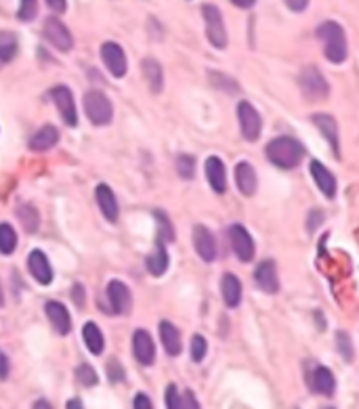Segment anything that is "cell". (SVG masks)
<instances>
[{
    "label": "cell",
    "instance_id": "cell-10",
    "mask_svg": "<svg viewBox=\"0 0 359 409\" xmlns=\"http://www.w3.org/2000/svg\"><path fill=\"white\" fill-rule=\"evenodd\" d=\"M51 97H53V103L57 105L63 122L67 126H78V115H76V105H74V95L67 86H55L51 90Z\"/></svg>",
    "mask_w": 359,
    "mask_h": 409
},
{
    "label": "cell",
    "instance_id": "cell-28",
    "mask_svg": "<svg viewBox=\"0 0 359 409\" xmlns=\"http://www.w3.org/2000/svg\"><path fill=\"white\" fill-rule=\"evenodd\" d=\"M17 55V38L11 32H0V67L11 63Z\"/></svg>",
    "mask_w": 359,
    "mask_h": 409
},
{
    "label": "cell",
    "instance_id": "cell-5",
    "mask_svg": "<svg viewBox=\"0 0 359 409\" xmlns=\"http://www.w3.org/2000/svg\"><path fill=\"white\" fill-rule=\"evenodd\" d=\"M237 120H239V130H242V136L246 141H257L261 136V128H263V120L259 115V111L248 103V101H239L237 103Z\"/></svg>",
    "mask_w": 359,
    "mask_h": 409
},
{
    "label": "cell",
    "instance_id": "cell-1",
    "mask_svg": "<svg viewBox=\"0 0 359 409\" xmlns=\"http://www.w3.org/2000/svg\"><path fill=\"white\" fill-rule=\"evenodd\" d=\"M265 154H267V160L276 164L278 168L292 170L303 162L305 147L296 139H292V136H278V139L267 143Z\"/></svg>",
    "mask_w": 359,
    "mask_h": 409
},
{
    "label": "cell",
    "instance_id": "cell-36",
    "mask_svg": "<svg viewBox=\"0 0 359 409\" xmlns=\"http://www.w3.org/2000/svg\"><path fill=\"white\" fill-rule=\"evenodd\" d=\"M76 378H78V382H80L82 386H95V384L99 382L97 371H95L90 365H86V363H82V365L76 367Z\"/></svg>",
    "mask_w": 359,
    "mask_h": 409
},
{
    "label": "cell",
    "instance_id": "cell-32",
    "mask_svg": "<svg viewBox=\"0 0 359 409\" xmlns=\"http://www.w3.org/2000/svg\"><path fill=\"white\" fill-rule=\"evenodd\" d=\"M156 220H158V237L156 239H160L164 243L173 241L175 239V227L170 225L168 216L164 212H156Z\"/></svg>",
    "mask_w": 359,
    "mask_h": 409
},
{
    "label": "cell",
    "instance_id": "cell-44",
    "mask_svg": "<svg viewBox=\"0 0 359 409\" xmlns=\"http://www.w3.org/2000/svg\"><path fill=\"white\" fill-rule=\"evenodd\" d=\"M286 5H288V9H292V11L301 13V11H305V9H307L309 0H286Z\"/></svg>",
    "mask_w": 359,
    "mask_h": 409
},
{
    "label": "cell",
    "instance_id": "cell-24",
    "mask_svg": "<svg viewBox=\"0 0 359 409\" xmlns=\"http://www.w3.org/2000/svg\"><path fill=\"white\" fill-rule=\"evenodd\" d=\"M313 124L321 130V134L330 141L334 154L338 156L340 145H338V124H336V120H334L330 113H315V115H313Z\"/></svg>",
    "mask_w": 359,
    "mask_h": 409
},
{
    "label": "cell",
    "instance_id": "cell-30",
    "mask_svg": "<svg viewBox=\"0 0 359 409\" xmlns=\"http://www.w3.org/2000/svg\"><path fill=\"white\" fill-rule=\"evenodd\" d=\"M17 248V233L9 223H0V254H13Z\"/></svg>",
    "mask_w": 359,
    "mask_h": 409
},
{
    "label": "cell",
    "instance_id": "cell-15",
    "mask_svg": "<svg viewBox=\"0 0 359 409\" xmlns=\"http://www.w3.org/2000/svg\"><path fill=\"white\" fill-rule=\"evenodd\" d=\"M45 311H47V317H49L51 326L57 330L59 336H67L72 332V317H70V311L65 309V305H61L57 300H51V303H47Z\"/></svg>",
    "mask_w": 359,
    "mask_h": 409
},
{
    "label": "cell",
    "instance_id": "cell-11",
    "mask_svg": "<svg viewBox=\"0 0 359 409\" xmlns=\"http://www.w3.org/2000/svg\"><path fill=\"white\" fill-rule=\"evenodd\" d=\"M107 298H109V305H111V313L127 315L131 311V305H133L131 290L122 282L113 280V282L107 284Z\"/></svg>",
    "mask_w": 359,
    "mask_h": 409
},
{
    "label": "cell",
    "instance_id": "cell-20",
    "mask_svg": "<svg viewBox=\"0 0 359 409\" xmlns=\"http://www.w3.org/2000/svg\"><path fill=\"white\" fill-rule=\"evenodd\" d=\"M221 294H223V300L229 309H235V307H239V303H242V284H239V280L233 275V273H225V275L221 278Z\"/></svg>",
    "mask_w": 359,
    "mask_h": 409
},
{
    "label": "cell",
    "instance_id": "cell-22",
    "mask_svg": "<svg viewBox=\"0 0 359 409\" xmlns=\"http://www.w3.org/2000/svg\"><path fill=\"white\" fill-rule=\"evenodd\" d=\"M311 388L317 392V394H324V396H332L334 394V388H336V380H334V374L324 367V365H317L313 369V376H311Z\"/></svg>",
    "mask_w": 359,
    "mask_h": 409
},
{
    "label": "cell",
    "instance_id": "cell-19",
    "mask_svg": "<svg viewBox=\"0 0 359 409\" xmlns=\"http://www.w3.org/2000/svg\"><path fill=\"white\" fill-rule=\"evenodd\" d=\"M204 170H206V179H208L212 191H214V193H225V191H227V173H225V164H223L216 156H212V158L206 160Z\"/></svg>",
    "mask_w": 359,
    "mask_h": 409
},
{
    "label": "cell",
    "instance_id": "cell-18",
    "mask_svg": "<svg viewBox=\"0 0 359 409\" xmlns=\"http://www.w3.org/2000/svg\"><path fill=\"white\" fill-rule=\"evenodd\" d=\"M309 170H311V177H313V181L317 183L319 191H321L328 200H332V198L336 195V179H334V175H332L324 164H319L317 160H313V162L309 164Z\"/></svg>",
    "mask_w": 359,
    "mask_h": 409
},
{
    "label": "cell",
    "instance_id": "cell-43",
    "mask_svg": "<svg viewBox=\"0 0 359 409\" xmlns=\"http://www.w3.org/2000/svg\"><path fill=\"white\" fill-rule=\"evenodd\" d=\"M7 378H9V359L0 351V380H7Z\"/></svg>",
    "mask_w": 359,
    "mask_h": 409
},
{
    "label": "cell",
    "instance_id": "cell-29",
    "mask_svg": "<svg viewBox=\"0 0 359 409\" xmlns=\"http://www.w3.org/2000/svg\"><path fill=\"white\" fill-rule=\"evenodd\" d=\"M143 74H145V78H147L152 90H154V93H160L162 86H164V74H162L160 63H158L156 59H145V61H143Z\"/></svg>",
    "mask_w": 359,
    "mask_h": 409
},
{
    "label": "cell",
    "instance_id": "cell-26",
    "mask_svg": "<svg viewBox=\"0 0 359 409\" xmlns=\"http://www.w3.org/2000/svg\"><path fill=\"white\" fill-rule=\"evenodd\" d=\"M160 340L164 344V351L170 357H177L181 353V334H179V330L170 321H162L160 323Z\"/></svg>",
    "mask_w": 359,
    "mask_h": 409
},
{
    "label": "cell",
    "instance_id": "cell-34",
    "mask_svg": "<svg viewBox=\"0 0 359 409\" xmlns=\"http://www.w3.org/2000/svg\"><path fill=\"white\" fill-rule=\"evenodd\" d=\"M177 173H179V177L181 179H185V181H189V179H193L196 177V160L191 158V156H179L177 158Z\"/></svg>",
    "mask_w": 359,
    "mask_h": 409
},
{
    "label": "cell",
    "instance_id": "cell-37",
    "mask_svg": "<svg viewBox=\"0 0 359 409\" xmlns=\"http://www.w3.org/2000/svg\"><path fill=\"white\" fill-rule=\"evenodd\" d=\"M336 342H338V351L344 357V361H351L353 359V346H351L349 334L346 332H338L336 334Z\"/></svg>",
    "mask_w": 359,
    "mask_h": 409
},
{
    "label": "cell",
    "instance_id": "cell-4",
    "mask_svg": "<svg viewBox=\"0 0 359 409\" xmlns=\"http://www.w3.org/2000/svg\"><path fill=\"white\" fill-rule=\"evenodd\" d=\"M298 86H301L303 95L309 101H321V99H326L330 95V84H328V80L321 76V72L315 65H307L301 72Z\"/></svg>",
    "mask_w": 359,
    "mask_h": 409
},
{
    "label": "cell",
    "instance_id": "cell-35",
    "mask_svg": "<svg viewBox=\"0 0 359 409\" xmlns=\"http://www.w3.org/2000/svg\"><path fill=\"white\" fill-rule=\"evenodd\" d=\"M206 353H208V342L204 340V336L196 334V336L191 338V346H189V355H191V361H196V363L204 361Z\"/></svg>",
    "mask_w": 359,
    "mask_h": 409
},
{
    "label": "cell",
    "instance_id": "cell-21",
    "mask_svg": "<svg viewBox=\"0 0 359 409\" xmlns=\"http://www.w3.org/2000/svg\"><path fill=\"white\" fill-rule=\"evenodd\" d=\"M95 198H97V204H99V208H101L103 216H105L109 223H115V220H118L120 210H118V202H115L113 191H111L105 183H101V185H97Z\"/></svg>",
    "mask_w": 359,
    "mask_h": 409
},
{
    "label": "cell",
    "instance_id": "cell-3",
    "mask_svg": "<svg viewBox=\"0 0 359 409\" xmlns=\"http://www.w3.org/2000/svg\"><path fill=\"white\" fill-rule=\"evenodd\" d=\"M84 111L95 126H105L113 118L111 101L101 90H88L84 95Z\"/></svg>",
    "mask_w": 359,
    "mask_h": 409
},
{
    "label": "cell",
    "instance_id": "cell-13",
    "mask_svg": "<svg viewBox=\"0 0 359 409\" xmlns=\"http://www.w3.org/2000/svg\"><path fill=\"white\" fill-rule=\"evenodd\" d=\"M193 248L204 262H212L216 258V239L208 227L196 225L193 229Z\"/></svg>",
    "mask_w": 359,
    "mask_h": 409
},
{
    "label": "cell",
    "instance_id": "cell-23",
    "mask_svg": "<svg viewBox=\"0 0 359 409\" xmlns=\"http://www.w3.org/2000/svg\"><path fill=\"white\" fill-rule=\"evenodd\" d=\"M57 143H59V130L55 126H42L30 139V150L32 152H49Z\"/></svg>",
    "mask_w": 359,
    "mask_h": 409
},
{
    "label": "cell",
    "instance_id": "cell-17",
    "mask_svg": "<svg viewBox=\"0 0 359 409\" xmlns=\"http://www.w3.org/2000/svg\"><path fill=\"white\" fill-rule=\"evenodd\" d=\"M235 183H237V189L242 195H246V198L255 195L259 179H257V173L250 162H239L235 166Z\"/></svg>",
    "mask_w": 359,
    "mask_h": 409
},
{
    "label": "cell",
    "instance_id": "cell-25",
    "mask_svg": "<svg viewBox=\"0 0 359 409\" xmlns=\"http://www.w3.org/2000/svg\"><path fill=\"white\" fill-rule=\"evenodd\" d=\"M168 252H166V243L156 239V250L147 256V271L152 273L154 278H162L166 268H168Z\"/></svg>",
    "mask_w": 359,
    "mask_h": 409
},
{
    "label": "cell",
    "instance_id": "cell-41",
    "mask_svg": "<svg viewBox=\"0 0 359 409\" xmlns=\"http://www.w3.org/2000/svg\"><path fill=\"white\" fill-rule=\"evenodd\" d=\"M133 407H135V409H152V401H150L147 394H141V392H139V394L135 396Z\"/></svg>",
    "mask_w": 359,
    "mask_h": 409
},
{
    "label": "cell",
    "instance_id": "cell-33",
    "mask_svg": "<svg viewBox=\"0 0 359 409\" xmlns=\"http://www.w3.org/2000/svg\"><path fill=\"white\" fill-rule=\"evenodd\" d=\"M38 15V0H19V11H17V19L24 24L34 22V17Z\"/></svg>",
    "mask_w": 359,
    "mask_h": 409
},
{
    "label": "cell",
    "instance_id": "cell-31",
    "mask_svg": "<svg viewBox=\"0 0 359 409\" xmlns=\"http://www.w3.org/2000/svg\"><path fill=\"white\" fill-rule=\"evenodd\" d=\"M17 214H19V220H22L24 229H26L28 233H36L38 223H40V216H38L36 208L30 206V204H26V206H22V208L17 210Z\"/></svg>",
    "mask_w": 359,
    "mask_h": 409
},
{
    "label": "cell",
    "instance_id": "cell-2",
    "mask_svg": "<svg viewBox=\"0 0 359 409\" xmlns=\"http://www.w3.org/2000/svg\"><path fill=\"white\" fill-rule=\"evenodd\" d=\"M317 38L324 45V55L332 63H342L349 57V45L344 30L336 22H324L317 28Z\"/></svg>",
    "mask_w": 359,
    "mask_h": 409
},
{
    "label": "cell",
    "instance_id": "cell-16",
    "mask_svg": "<svg viewBox=\"0 0 359 409\" xmlns=\"http://www.w3.org/2000/svg\"><path fill=\"white\" fill-rule=\"evenodd\" d=\"M133 351H135V357L141 365H154L156 361V346H154V340L150 336V332L145 330H137L135 332V338H133Z\"/></svg>",
    "mask_w": 359,
    "mask_h": 409
},
{
    "label": "cell",
    "instance_id": "cell-27",
    "mask_svg": "<svg viewBox=\"0 0 359 409\" xmlns=\"http://www.w3.org/2000/svg\"><path fill=\"white\" fill-rule=\"evenodd\" d=\"M82 338H84L86 348H88L93 355H101V353H103V348H105V338H103V334H101V330H99L97 323H93V321L84 323Z\"/></svg>",
    "mask_w": 359,
    "mask_h": 409
},
{
    "label": "cell",
    "instance_id": "cell-38",
    "mask_svg": "<svg viewBox=\"0 0 359 409\" xmlns=\"http://www.w3.org/2000/svg\"><path fill=\"white\" fill-rule=\"evenodd\" d=\"M166 407L168 409H179V390L175 384H170L166 388Z\"/></svg>",
    "mask_w": 359,
    "mask_h": 409
},
{
    "label": "cell",
    "instance_id": "cell-39",
    "mask_svg": "<svg viewBox=\"0 0 359 409\" xmlns=\"http://www.w3.org/2000/svg\"><path fill=\"white\" fill-rule=\"evenodd\" d=\"M183 407H193V409H198L200 407V403L196 401V396L191 394V390H185L183 394H179V409H183Z\"/></svg>",
    "mask_w": 359,
    "mask_h": 409
},
{
    "label": "cell",
    "instance_id": "cell-40",
    "mask_svg": "<svg viewBox=\"0 0 359 409\" xmlns=\"http://www.w3.org/2000/svg\"><path fill=\"white\" fill-rule=\"evenodd\" d=\"M47 5H49V9H51L53 13H57V15L65 13V9H67V3H65V0H47Z\"/></svg>",
    "mask_w": 359,
    "mask_h": 409
},
{
    "label": "cell",
    "instance_id": "cell-46",
    "mask_svg": "<svg viewBox=\"0 0 359 409\" xmlns=\"http://www.w3.org/2000/svg\"><path fill=\"white\" fill-rule=\"evenodd\" d=\"M67 407H70V409H72V407H78V409H80V407H82V403H80L78 399H72V401L67 403Z\"/></svg>",
    "mask_w": 359,
    "mask_h": 409
},
{
    "label": "cell",
    "instance_id": "cell-7",
    "mask_svg": "<svg viewBox=\"0 0 359 409\" xmlns=\"http://www.w3.org/2000/svg\"><path fill=\"white\" fill-rule=\"evenodd\" d=\"M229 241H231L235 256L242 262H250L255 258V241H253L250 233L246 231V227L237 225V223L231 225L229 227Z\"/></svg>",
    "mask_w": 359,
    "mask_h": 409
},
{
    "label": "cell",
    "instance_id": "cell-9",
    "mask_svg": "<svg viewBox=\"0 0 359 409\" xmlns=\"http://www.w3.org/2000/svg\"><path fill=\"white\" fill-rule=\"evenodd\" d=\"M45 36L47 40L61 53H70L72 47H74V38L70 34V30L57 19V17H49L45 22Z\"/></svg>",
    "mask_w": 359,
    "mask_h": 409
},
{
    "label": "cell",
    "instance_id": "cell-6",
    "mask_svg": "<svg viewBox=\"0 0 359 409\" xmlns=\"http://www.w3.org/2000/svg\"><path fill=\"white\" fill-rule=\"evenodd\" d=\"M202 15H204V22H206V36H208L210 45L214 49H225L227 47V30H225L223 15H221L218 7L204 5Z\"/></svg>",
    "mask_w": 359,
    "mask_h": 409
},
{
    "label": "cell",
    "instance_id": "cell-45",
    "mask_svg": "<svg viewBox=\"0 0 359 409\" xmlns=\"http://www.w3.org/2000/svg\"><path fill=\"white\" fill-rule=\"evenodd\" d=\"M231 3L235 5V7H239V9H250L257 0H231Z\"/></svg>",
    "mask_w": 359,
    "mask_h": 409
},
{
    "label": "cell",
    "instance_id": "cell-47",
    "mask_svg": "<svg viewBox=\"0 0 359 409\" xmlns=\"http://www.w3.org/2000/svg\"><path fill=\"white\" fill-rule=\"evenodd\" d=\"M0 307H5V288L0 284Z\"/></svg>",
    "mask_w": 359,
    "mask_h": 409
},
{
    "label": "cell",
    "instance_id": "cell-12",
    "mask_svg": "<svg viewBox=\"0 0 359 409\" xmlns=\"http://www.w3.org/2000/svg\"><path fill=\"white\" fill-rule=\"evenodd\" d=\"M255 282L265 294H278L280 292V278H278V268L273 260H263L255 268Z\"/></svg>",
    "mask_w": 359,
    "mask_h": 409
},
{
    "label": "cell",
    "instance_id": "cell-42",
    "mask_svg": "<svg viewBox=\"0 0 359 409\" xmlns=\"http://www.w3.org/2000/svg\"><path fill=\"white\" fill-rule=\"evenodd\" d=\"M72 298L76 300V307H78V309H82V307H84V290H82V286H80V284H76V286H74V290H72Z\"/></svg>",
    "mask_w": 359,
    "mask_h": 409
},
{
    "label": "cell",
    "instance_id": "cell-8",
    "mask_svg": "<svg viewBox=\"0 0 359 409\" xmlns=\"http://www.w3.org/2000/svg\"><path fill=\"white\" fill-rule=\"evenodd\" d=\"M101 59L107 65L109 74L113 78H125V74L129 72V63H127V55L122 51V47L115 42H105L101 47Z\"/></svg>",
    "mask_w": 359,
    "mask_h": 409
},
{
    "label": "cell",
    "instance_id": "cell-14",
    "mask_svg": "<svg viewBox=\"0 0 359 409\" xmlns=\"http://www.w3.org/2000/svg\"><path fill=\"white\" fill-rule=\"evenodd\" d=\"M28 268L32 273V278L40 284V286H49L53 282V266L47 258L45 252L40 250H32L28 256Z\"/></svg>",
    "mask_w": 359,
    "mask_h": 409
}]
</instances>
